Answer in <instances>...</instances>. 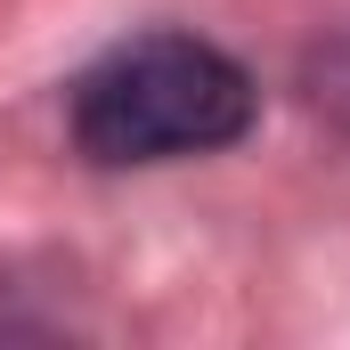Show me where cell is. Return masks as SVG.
Wrapping results in <instances>:
<instances>
[{"mask_svg": "<svg viewBox=\"0 0 350 350\" xmlns=\"http://www.w3.org/2000/svg\"><path fill=\"white\" fill-rule=\"evenodd\" d=\"M253 131V74L196 41V33H147L90 66L74 90V139L90 163H179L237 147Z\"/></svg>", "mask_w": 350, "mask_h": 350, "instance_id": "cell-1", "label": "cell"}]
</instances>
